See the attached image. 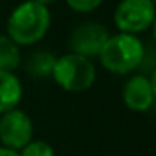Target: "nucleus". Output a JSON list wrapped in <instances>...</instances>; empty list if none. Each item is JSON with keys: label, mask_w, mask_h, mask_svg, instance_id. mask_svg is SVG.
<instances>
[{"label": "nucleus", "mask_w": 156, "mask_h": 156, "mask_svg": "<svg viewBox=\"0 0 156 156\" xmlns=\"http://www.w3.org/2000/svg\"><path fill=\"white\" fill-rule=\"evenodd\" d=\"M52 15L49 7L34 0H25L10 12L7 19V35L19 45H35L47 35Z\"/></svg>", "instance_id": "nucleus-1"}, {"label": "nucleus", "mask_w": 156, "mask_h": 156, "mask_svg": "<svg viewBox=\"0 0 156 156\" xmlns=\"http://www.w3.org/2000/svg\"><path fill=\"white\" fill-rule=\"evenodd\" d=\"M144 55V44L138 35L118 34L109 35L99 54V62L106 71L126 76L138 71Z\"/></svg>", "instance_id": "nucleus-2"}, {"label": "nucleus", "mask_w": 156, "mask_h": 156, "mask_svg": "<svg viewBox=\"0 0 156 156\" xmlns=\"http://www.w3.org/2000/svg\"><path fill=\"white\" fill-rule=\"evenodd\" d=\"M96 66L91 59L82 55L67 54L55 59L52 79L61 89L67 92H84L96 82Z\"/></svg>", "instance_id": "nucleus-3"}, {"label": "nucleus", "mask_w": 156, "mask_h": 156, "mask_svg": "<svg viewBox=\"0 0 156 156\" xmlns=\"http://www.w3.org/2000/svg\"><path fill=\"white\" fill-rule=\"evenodd\" d=\"M156 7L151 0H121L114 10V25L122 34L138 35L151 29Z\"/></svg>", "instance_id": "nucleus-4"}, {"label": "nucleus", "mask_w": 156, "mask_h": 156, "mask_svg": "<svg viewBox=\"0 0 156 156\" xmlns=\"http://www.w3.org/2000/svg\"><path fill=\"white\" fill-rule=\"evenodd\" d=\"M34 139V124L30 116L19 108L0 116V143L14 151H20Z\"/></svg>", "instance_id": "nucleus-5"}, {"label": "nucleus", "mask_w": 156, "mask_h": 156, "mask_svg": "<svg viewBox=\"0 0 156 156\" xmlns=\"http://www.w3.org/2000/svg\"><path fill=\"white\" fill-rule=\"evenodd\" d=\"M109 30L106 25L99 22H82L69 37V49L72 54L82 55V57H99L106 41L109 39Z\"/></svg>", "instance_id": "nucleus-6"}, {"label": "nucleus", "mask_w": 156, "mask_h": 156, "mask_svg": "<svg viewBox=\"0 0 156 156\" xmlns=\"http://www.w3.org/2000/svg\"><path fill=\"white\" fill-rule=\"evenodd\" d=\"M122 102L129 111L146 112L154 104V96L146 74H134L122 86Z\"/></svg>", "instance_id": "nucleus-7"}, {"label": "nucleus", "mask_w": 156, "mask_h": 156, "mask_svg": "<svg viewBox=\"0 0 156 156\" xmlns=\"http://www.w3.org/2000/svg\"><path fill=\"white\" fill-rule=\"evenodd\" d=\"M24 96L22 82L14 72L0 71V116L4 112L19 108Z\"/></svg>", "instance_id": "nucleus-8"}, {"label": "nucleus", "mask_w": 156, "mask_h": 156, "mask_svg": "<svg viewBox=\"0 0 156 156\" xmlns=\"http://www.w3.org/2000/svg\"><path fill=\"white\" fill-rule=\"evenodd\" d=\"M55 59L57 57L51 51L39 49V51H34L25 59L24 69L29 74V77H32V79H49V77H52Z\"/></svg>", "instance_id": "nucleus-9"}, {"label": "nucleus", "mask_w": 156, "mask_h": 156, "mask_svg": "<svg viewBox=\"0 0 156 156\" xmlns=\"http://www.w3.org/2000/svg\"><path fill=\"white\" fill-rule=\"evenodd\" d=\"M22 64L20 47L9 37L7 34H0V71L14 72Z\"/></svg>", "instance_id": "nucleus-10"}, {"label": "nucleus", "mask_w": 156, "mask_h": 156, "mask_svg": "<svg viewBox=\"0 0 156 156\" xmlns=\"http://www.w3.org/2000/svg\"><path fill=\"white\" fill-rule=\"evenodd\" d=\"M20 156H55V151L47 141L42 139H32L27 146L19 151Z\"/></svg>", "instance_id": "nucleus-11"}, {"label": "nucleus", "mask_w": 156, "mask_h": 156, "mask_svg": "<svg viewBox=\"0 0 156 156\" xmlns=\"http://www.w3.org/2000/svg\"><path fill=\"white\" fill-rule=\"evenodd\" d=\"M66 4L77 14H91L102 4V0H66Z\"/></svg>", "instance_id": "nucleus-12"}, {"label": "nucleus", "mask_w": 156, "mask_h": 156, "mask_svg": "<svg viewBox=\"0 0 156 156\" xmlns=\"http://www.w3.org/2000/svg\"><path fill=\"white\" fill-rule=\"evenodd\" d=\"M149 84H151V89H153V96H154V101H156V67L151 71L149 74Z\"/></svg>", "instance_id": "nucleus-13"}, {"label": "nucleus", "mask_w": 156, "mask_h": 156, "mask_svg": "<svg viewBox=\"0 0 156 156\" xmlns=\"http://www.w3.org/2000/svg\"><path fill=\"white\" fill-rule=\"evenodd\" d=\"M0 156H20L19 151H14V149H9L5 146H0Z\"/></svg>", "instance_id": "nucleus-14"}, {"label": "nucleus", "mask_w": 156, "mask_h": 156, "mask_svg": "<svg viewBox=\"0 0 156 156\" xmlns=\"http://www.w3.org/2000/svg\"><path fill=\"white\" fill-rule=\"evenodd\" d=\"M34 2H37V4L44 5V7H49V5L55 4V2H57V0H34Z\"/></svg>", "instance_id": "nucleus-15"}, {"label": "nucleus", "mask_w": 156, "mask_h": 156, "mask_svg": "<svg viewBox=\"0 0 156 156\" xmlns=\"http://www.w3.org/2000/svg\"><path fill=\"white\" fill-rule=\"evenodd\" d=\"M151 37H153V41H154V44H156V17H154L153 25H151Z\"/></svg>", "instance_id": "nucleus-16"}, {"label": "nucleus", "mask_w": 156, "mask_h": 156, "mask_svg": "<svg viewBox=\"0 0 156 156\" xmlns=\"http://www.w3.org/2000/svg\"><path fill=\"white\" fill-rule=\"evenodd\" d=\"M151 2H153V5H154V7H156V0H151Z\"/></svg>", "instance_id": "nucleus-17"}]
</instances>
